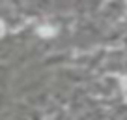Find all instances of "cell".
Segmentation results:
<instances>
[{"instance_id":"7a4b0ae2","label":"cell","mask_w":127,"mask_h":120,"mask_svg":"<svg viewBox=\"0 0 127 120\" xmlns=\"http://www.w3.org/2000/svg\"><path fill=\"white\" fill-rule=\"evenodd\" d=\"M122 84H123V88L127 90V77H123V79H122Z\"/></svg>"},{"instance_id":"3957f363","label":"cell","mask_w":127,"mask_h":120,"mask_svg":"<svg viewBox=\"0 0 127 120\" xmlns=\"http://www.w3.org/2000/svg\"><path fill=\"white\" fill-rule=\"evenodd\" d=\"M2 30H4V24H2V21H0V34H2Z\"/></svg>"},{"instance_id":"6da1fadb","label":"cell","mask_w":127,"mask_h":120,"mask_svg":"<svg viewBox=\"0 0 127 120\" xmlns=\"http://www.w3.org/2000/svg\"><path fill=\"white\" fill-rule=\"evenodd\" d=\"M39 34L43 38H51V36H54V28H51V26H41L39 28Z\"/></svg>"}]
</instances>
